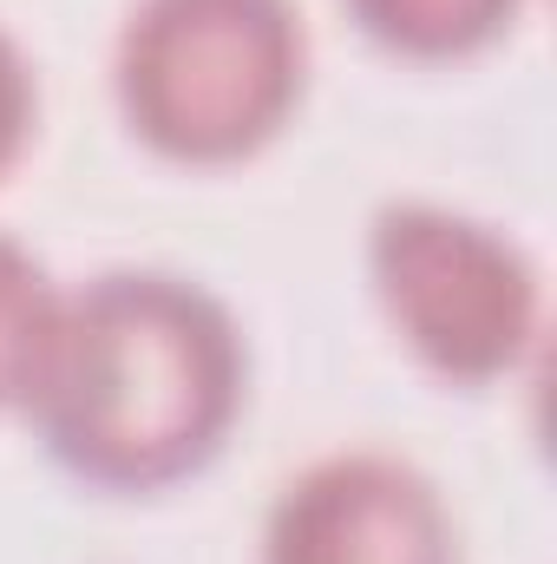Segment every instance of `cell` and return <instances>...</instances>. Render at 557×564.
Listing matches in <instances>:
<instances>
[{
  "label": "cell",
  "instance_id": "cell-1",
  "mask_svg": "<svg viewBox=\"0 0 557 564\" xmlns=\"http://www.w3.org/2000/svg\"><path fill=\"white\" fill-rule=\"evenodd\" d=\"M243 401V341L210 289L112 270L59 295L26 414L92 486L151 492L197 473Z\"/></svg>",
  "mask_w": 557,
  "mask_h": 564
},
{
  "label": "cell",
  "instance_id": "cell-2",
  "mask_svg": "<svg viewBox=\"0 0 557 564\" xmlns=\"http://www.w3.org/2000/svg\"><path fill=\"white\" fill-rule=\"evenodd\" d=\"M302 59L288 0H139L119 33V106L151 151L230 164L276 139Z\"/></svg>",
  "mask_w": 557,
  "mask_h": 564
},
{
  "label": "cell",
  "instance_id": "cell-3",
  "mask_svg": "<svg viewBox=\"0 0 557 564\" xmlns=\"http://www.w3.org/2000/svg\"><path fill=\"white\" fill-rule=\"evenodd\" d=\"M368 257L394 328L446 381H492L538 341V270L459 210L387 204Z\"/></svg>",
  "mask_w": 557,
  "mask_h": 564
},
{
  "label": "cell",
  "instance_id": "cell-4",
  "mask_svg": "<svg viewBox=\"0 0 557 564\" xmlns=\"http://www.w3.org/2000/svg\"><path fill=\"white\" fill-rule=\"evenodd\" d=\"M263 564H459L433 479L387 453H335L282 486Z\"/></svg>",
  "mask_w": 557,
  "mask_h": 564
},
{
  "label": "cell",
  "instance_id": "cell-5",
  "mask_svg": "<svg viewBox=\"0 0 557 564\" xmlns=\"http://www.w3.org/2000/svg\"><path fill=\"white\" fill-rule=\"evenodd\" d=\"M348 7L381 46L414 53V59L472 53V46L499 40L518 13V0H348Z\"/></svg>",
  "mask_w": 557,
  "mask_h": 564
},
{
  "label": "cell",
  "instance_id": "cell-6",
  "mask_svg": "<svg viewBox=\"0 0 557 564\" xmlns=\"http://www.w3.org/2000/svg\"><path fill=\"white\" fill-rule=\"evenodd\" d=\"M53 315H59V289L33 263V250L0 237V408H26L40 355L53 341Z\"/></svg>",
  "mask_w": 557,
  "mask_h": 564
},
{
  "label": "cell",
  "instance_id": "cell-7",
  "mask_svg": "<svg viewBox=\"0 0 557 564\" xmlns=\"http://www.w3.org/2000/svg\"><path fill=\"white\" fill-rule=\"evenodd\" d=\"M26 126H33V73H26L20 46L0 33V171L26 144Z\"/></svg>",
  "mask_w": 557,
  "mask_h": 564
}]
</instances>
